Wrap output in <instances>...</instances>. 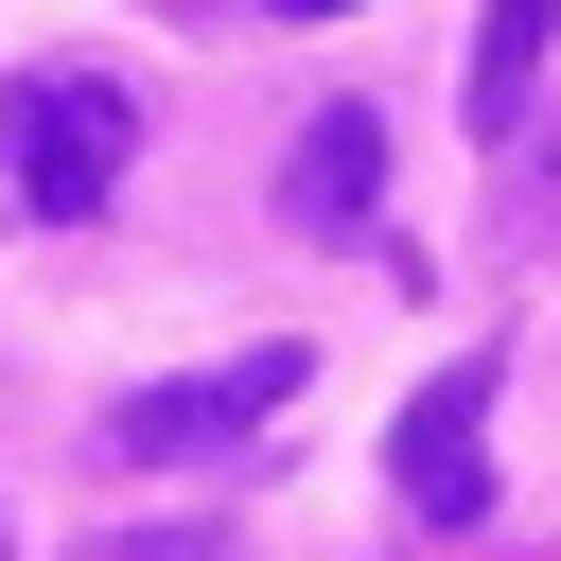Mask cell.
<instances>
[{
    "mask_svg": "<svg viewBox=\"0 0 561 561\" xmlns=\"http://www.w3.org/2000/svg\"><path fill=\"white\" fill-rule=\"evenodd\" d=\"M123 158H140V88L123 70H0V193L35 210V228H88L105 193H123Z\"/></svg>",
    "mask_w": 561,
    "mask_h": 561,
    "instance_id": "cell-1",
    "label": "cell"
},
{
    "mask_svg": "<svg viewBox=\"0 0 561 561\" xmlns=\"http://www.w3.org/2000/svg\"><path fill=\"white\" fill-rule=\"evenodd\" d=\"M316 386V351L298 333H263V351H228V368H175V386H123L105 403V456H140V473H193L210 438H245L263 403H298Z\"/></svg>",
    "mask_w": 561,
    "mask_h": 561,
    "instance_id": "cell-2",
    "label": "cell"
},
{
    "mask_svg": "<svg viewBox=\"0 0 561 561\" xmlns=\"http://www.w3.org/2000/svg\"><path fill=\"white\" fill-rule=\"evenodd\" d=\"M491 351H456L421 403H403V438H386V491H403V526H473L491 508Z\"/></svg>",
    "mask_w": 561,
    "mask_h": 561,
    "instance_id": "cell-3",
    "label": "cell"
},
{
    "mask_svg": "<svg viewBox=\"0 0 561 561\" xmlns=\"http://www.w3.org/2000/svg\"><path fill=\"white\" fill-rule=\"evenodd\" d=\"M368 210H386V123H368V105H316V123L280 140V228H298V245H351Z\"/></svg>",
    "mask_w": 561,
    "mask_h": 561,
    "instance_id": "cell-4",
    "label": "cell"
},
{
    "mask_svg": "<svg viewBox=\"0 0 561 561\" xmlns=\"http://www.w3.org/2000/svg\"><path fill=\"white\" fill-rule=\"evenodd\" d=\"M543 53H561V0H491V18H473V53H456V105H473V140H508V123L543 105Z\"/></svg>",
    "mask_w": 561,
    "mask_h": 561,
    "instance_id": "cell-5",
    "label": "cell"
},
{
    "mask_svg": "<svg viewBox=\"0 0 561 561\" xmlns=\"http://www.w3.org/2000/svg\"><path fill=\"white\" fill-rule=\"evenodd\" d=\"M491 158H508V245H561V105H526Z\"/></svg>",
    "mask_w": 561,
    "mask_h": 561,
    "instance_id": "cell-6",
    "label": "cell"
},
{
    "mask_svg": "<svg viewBox=\"0 0 561 561\" xmlns=\"http://www.w3.org/2000/svg\"><path fill=\"white\" fill-rule=\"evenodd\" d=\"M88 561H228L210 526H123V543H88Z\"/></svg>",
    "mask_w": 561,
    "mask_h": 561,
    "instance_id": "cell-7",
    "label": "cell"
},
{
    "mask_svg": "<svg viewBox=\"0 0 561 561\" xmlns=\"http://www.w3.org/2000/svg\"><path fill=\"white\" fill-rule=\"evenodd\" d=\"M158 18H193V35H210V18H263V0H158Z\"/></svg>",
    "mask_w": 561,
    "mask_h": 561,
    "instance_id": "cell-8",
    "label": "cell"
},
{
    "mask_svg": "<svg viewBox=\"0 0 561 561\" xmlns=\"http://www.w3.org/2000/svg\"><path fill=\"white\" fill-rule=\"evenodd\" d=\"M263 18H368V0H263Z\"/></svg>",
    "mask_w": 561,
    "mask_h": 561,
    "instance_id": "cell-9",
    "label": "cell"
}]
</instances>
